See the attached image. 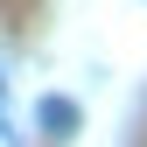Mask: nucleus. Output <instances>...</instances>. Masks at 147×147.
Returning <instances> with one entry per match:
<instances>
[{
    "label": "nucleus",
    "mask_w": 147,
    "mask_h": 147,
    "mask_svg": "<svg viewBox=\"0 0 147 147\" xmlns=\"http://www.w3.org/2000/svg\"><path fill=\"white\" fill-rule=\"evenodd\" d=\"M35 112H42V126H49V133H77V98H42Z\"/></svg>",
    "instance_id": "obj_1"
}]
</instances>
